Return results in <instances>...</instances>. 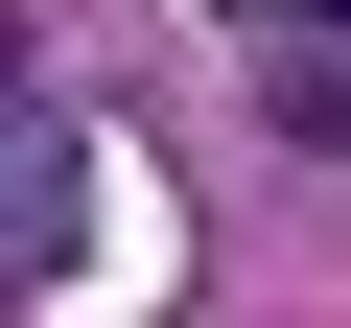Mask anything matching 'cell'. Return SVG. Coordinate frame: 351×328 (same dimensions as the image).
Masks as SVG:
<instances>
[{"instance_id":"cell-1","label":"cell","mask_w":351,"mask_h":328,"mask_svg":"<svg viewBox=\"0 0 351 328\" xmlns=\"http://www.w3.org/2000/svg\"><path fill=\"white\" fill-rule=\"evenodd\" d=\"M281 24H351V0H281Z\"/></svg>"}]
</instances>
